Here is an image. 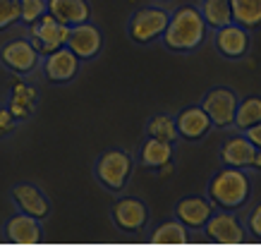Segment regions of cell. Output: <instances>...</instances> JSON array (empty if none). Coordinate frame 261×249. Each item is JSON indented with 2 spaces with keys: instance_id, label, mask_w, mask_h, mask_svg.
I'll return each instance as SVG.
<instances>
[{
  "instance_id": "cell-13",
  "label": "cell",
  "mask_w": 261,
  "mask_h": 249,
  "mask_svg": "<svg viewBox=\"0 0 261 249\" xmlns=\"http://www.w3.org/2000/svg\"><path fill=\"white\" fill-rule=\"evenodd\" d=\"M36 105H39V91L36 87L27 84L24 77H17L10 81V94H8V108L10 113L15 115L17 122H27L36 113Z\"/></svg>"
},
{
  "instance_id": "cell-16",
  "label": "cell",
  "mask_w": 261,
  "mask_h": 249,
  "mask_svg": "<svg viewBox=\"0 0 261 249\" xmlns=\"http://www.w3.org/2000/svg\"><path fill=\"white\" fill-rule=\"evenodd\" d=\"M214 204L206 197H185L175 204V218L187 230H204L206 220L214 213Z\"/></svg>"
},
{
  "instance_id": "cell-11",
  "label": "cell",
  "mask_w": 261,
  "mask_h": 249,
  "mask_svg": "<svg viewBox=\"0 0 261 249\" xmlns=\"http://www.w3.org/2000/svg\"><path fill=\"white\" fill-rule=\"evenodd\" d=\"M214 46L225 60H242L252 46V32L230 22L214 32Z\"/></svg>"
},
{
  "instance_id": "cell-20",
  "label": "cell",
  "mask_w": 261,
  "mask_h": 249,
  "mask_svg": "<svg viewBox=\"0 0 261 249\" xmlns=\"http://www.w3.org/2000/svg\"><path fill=\"white\" fill-rule=\"evenodd\" d=\"M173 161V144L170 142H161V139L146 137L142 149H139V163L149 170H159L163 163Z\"/></svg>"
},
{
  "instance_id": "cell-30",
  "label": "cell",
  "mask_w": 261,
  "mask_h": 249,
  "mask_svg": "<svg viewBox=\"0 0 261 249\" xmlns=\"http://www.w3.org/2000/svg\"><path fill=\"white\" fill-rule=\"evenodd\" d=\"M242 134H245V137L249 139V142H252V144H254V149H259V151H261V122H256L254 127L245 129Z\"/></svg>"
},
{
  "instance_id": "cell-5",
  "label": "cell",
  "mask_w": 261,
  "mask_h": 249,
  "mask_svg": "<svg viewBox=\"0 0 261 249\" xmlns=\"http://www.w3.org/2000/svg\"><path fill=\"white\" fill-rule=\"evenodd\" d=\"M240 96L228 87H214L208 89L201 98V108L206 110L208 120L216 129H230L235 125V110H238Z\"/></svg>"
},
{
  "instance_id": "cell-1",
  "label": "cell",
  "mask_w": 261,
  "mask_h": 249,
  "mask_svg": "<svg viewBox=\"0 0 261 249\" xmlns=\"http://www.w3.org/2000/svg\"><path fill=\"white\" fill-rule=\"evenodd\" d=\"M206 34H208V26H206L199 8L182 5L175 12H170V19H168V26L161 41L168 50L185 56V53H194L197 48H201Z\"/></svg>"
},
{
  "instance_id": "cell-32",
  "label": "cell",
  "mask_w": 261,
  "mask_h": 249,
  "mask_svg": "<svg viewBox=\"0 0 261 249\" xmlns=\"http://www.w3.org/2000/svg\"><path fill=\"white\" fill-rule=\"evenodd\" d=\"M156 175H159V177H170V175H173V161L163 163V165L159 168V173H156Z\"/></svg>"
},
{
  "instance_id": "cell-22",
  "label": "cell",
  "mask_w": 261,
  "mask_h": 249,
  "mask_svg": "<svg viewBox=\"0 0 261 249\" xmlns=\"http://www.w3.org/2000/svg\"><path fill=\"white\" fill-rule=\"evenodd\" d=\"M199 12H201V17H204L206 26L214 29V32L232 22L230 0H201V3H199Z\"/></svg>"
},
{
  "instance_id": "cell-6",
  "label": "cell",
  "mask_w": 261,
  "mask_h": 249,
  "mask_svg": "<svg viewBox=\"0 0 261 249\" xmlns=\"http://www.w3.org/2000/svg\"><path fill=\"white\" fill-rule=\"evenodd\" d=\"M0 65L17 77H29L41 67V56L29 39H12L0 46Z\"/></svg>"
},
{
  "instance_id": "cell-3",
  "label": "cell",
  "mask_w": 261,
  "mask_h": 249,
  "mask_svg": "<svg viewBox=\"0 0 261 249\" xmlns=\"http://www.w3.org/2000/svg\"><path fill=\"white\" fill-rule=\"evenodd\" d=\"M132 173H135V158L127 149H106L94 163L96 182L115 194L125 192Z\"/></svg>"
},
{
  "instance_id": "cell-9",
  "label": "cell",
  "mask_w": 261,
  "mask_h": 249,
  "mask_svg": "<svg viewBox=\"0 0 261 249\" xmlns=\"http://www.w3.org/2000/svg\"><path fill=\"white\" fill-rule=\"evenodd\" d=\"M82 70V60L67 46L41 58V72L48 84H70Z\"/></svg>"
},
{
  "instance_id": "cell-26",
  "label": "cell",
  "mask_w": 261,
  "mask_h": 249,
  "mask_svg": "<svg viewBox=\"0 0 261 249\" xmlns=\"http://www.w3.org/2000/svg\"><path fill=\"white\" fill-rule=\"evenodd\" d=\"M46 15V0H19V22L24 26L34 24Z\"/></svg>"
},
{
  "instance_id": "cell-25",
  "label": "cell",
  "mask_w": 261,
  "mask_h": 249,
  "mask_svg": "<svg viewBox=\"0 0 261 249\" xmlns=\"http://www.w3.org/2000/svg\"><path fill=\"white\" fill-rule=\"evenodd\" d=\"M190 237V230L177 220V218H170V220H163L153 228L151 233V242H161V244H177V242H187Z\"/></svg>"
},
{
  "instance_id": "cell-12",
  "label": "cell",
  "mask_w": 261,
  "mask_h": 249,
  "mask_svg": "<svg viewBox=\"0 0 261 249\" xmlns=\"http://www.w3.org/2000/svg\"><path fill=\"white\" fill-rule=\"evenodd\" d=\"M67 48L80 58L82 63H84V60H94V58L103 50V32L91 22V19H89V22H82V24L70 26Z\"/></svg>"
},
{
  "instance_id": "cell-8",
  "label": "cell",
  "mask_w": 261,
  "mask_h": 249,
  "mask_svg": "<svg viewBox=\"0 0 261 249\" xmlns=\"http://www.w3.org/2000/svg\"><path fill=\"white\" fill-rule=\"evenodd\" d=\"M149 206L139 197H118L111 206L113 225L122 233H139L149 225Z\"/></svg>"
},
{
  "instance_id": "cell-7",
  "label": "cell",
  "mask_w": 261,
  "mask_h": 249,
  "mask_svg": "<svg viewBox=\"0 0 261 249\" xmlns=\"http://www.w3.org/2000/svg\"><path fill=\"white\" fill-rule=\"evenodd\" d=\"M67 36H70V26L60 24L56 17L48 15V12L41 19H36L34 24H29V34H27V39L32 41V46L41 58L67 46Z\"/></svg>"
},
{
  "instance_id": "cell-18",
  "label": "cell",
  "mask_w": 261,
  "mask_h": 249,
  "mask_svg": "<svg viewBox=\"0 0 261 249\" xmlns=\"http://www.w3.org/2000/svg\"><path fill=\"white\" fill-rule=\"evenodd\" d=\"M254 153H256L254 144L238 129V134L228 137L221 144V163L223 165H228V168H245V170H249V163H252Z\"/></svg>"
},
{
  "instance_id": "cell-2",
  "label": "cell",
  "mask_w": 261,
  "mask_h": 249,
  "mask_svg": "<svg viewBox=\"0 0 261 249\" xmlns=\"http://www.w3.org/2000/svg\"><path fill=\"white\" fill-rule=\"evenodd\" d=\"M252 197V177L245 168H228L223 165L216 170L206 187V199L214 204V209L240 211Z\"/></svg>"
},
{
  "instance_id": "cell-10",
  "label": "cell",
  "mask_w": 261,
  "mask_h": 249,
  "mask_svg": "<svg viewBox=\"0 0 261 249\" xmlns=\"http://www.w3.org/2000/svg\"><path fill=\"white\" fill-rule=\"evenodd\" d=\"M10 199H12L17 211H22L27 216L39 218L41 223L48 220L50 213H53L50 199L41 192V187L32 185V182H17V185L10 189Z\"/></svg>"
},
{
  "instance_id": "cell-27",
  "label": "cell",
  "mask_w": 261,
  "mask_h": 249,
  "mask_svg": "<svg viewBox=\"0 0 261 249\" xmlns=\"http://www.w3.org/2000/svg\"><path fill=\"white\" fill-rule=\"evenodd\" d=\"M19 22V0H0V32Z\"/></svg>"
},
{
  "instance_id": "cell-28",
  "label": "cell",
  "mask_w": 261,
  "mask_h": 249,
  "mask_svg": "<svg viewBox=\"0 0 261 249\" xmlns=\"http://www.w3.org/2000/svg\"><path fill=\"white\" fill-rule=\"evenodd\" d=\"M17 125H19V122L15 120V115L10 113L8 105H0V137H8Z\"/></svg>"
},
{
  "instance_id": "cell-24",
  "label": "cell",
  "mask_w": 261,
  "mask_h": 249,
  "mask_svg": "<svg viewBox=\"0 0 261 249\" xmlns=\"http://www.w3.org/2000/svg\"><path fill=\"white\" fill-rule=\"evenodd\" d=\"M146 137H153V139H161V142L175 144V142L180 139L175 115H170V113H159V115H153V118L146 122Z\"/></svg>"
},
{
  "instance_id": "cell-15",
  "label": "cell",
  "mask_w": 261,
  "mask_h": 249,
  "mask_svg": "<svg viewBox=\"0 0 261 249\" xmlns=\"http://www.w3.org/2000/svg\"><path fill=\"white\" fill-rule=\"evenodd\" d=\"M175 122H177V134L185 142H201V139L214 129L208 115L201 105H187L182 108L177 115H175Z\"/></svg>"
},
{
  "instance_id": "cell-17",
  "label": "cell",
  "mask_w": 261,
  "mask_h": 249,
  "mask_svg": "<svg viewBox=\"0 0 261 249\" xmlns=\"http://www.w3.org/2000/svg\"><path fill=\"white\" fill-rule=\"evenodd\" d=\"M3 235L8 242H17V244H34V242L41 240L43 235V225H41L39 218L27 216L22 211H17L5 220L3 225Z\"/></svg>"
},
{
  "instance_id": "cell-29",
  "label": "cell",
  "mask_w": 261,
  "mask_h": 249,
  "mask_svg": "<svg viewBox=\"0 0 261 249\" xmlns=\"http://www.w3.org/2000/svg\"><path fill=\"white\" fill-rule=\"evenodd\" d=\"M249 235H254V237H259L261 240V201L254 206V211L249 213V218H247V228H245Z\"/></svg>"
},
{
  "instance_id": "cell-14",
  "label": "cell",
  "mask_w": 261,
  "mask_h": 249,
  "mask_svg": "<svg viewBox=\"0 0 261 249\" xmlns=\"http://www.w3.org/2000/svg\"><path fill=\"white\" fill-rule=\"evenodd\" d=\"M204 233L214 242H240L245 237V228L240 223V218L235 216V211L216 209L211 218L206 220Z\"/></svg>"
},
{
  "instance_id": "cell-19",
  "label": "cell",
  "mask_w": 261,
  "mask_h": 249,
  "mask_svg": "<svg viewBox=\"0 0 261 249\" xmlns=\"http://www.w3.org/2000/svg\"><path fill=\"white\" fill-rule=\"evenodd\" d=\"M46 12L65 26H74L91 19L89 0H46Z\"/></svg>"
},
{
  "instance_id": "cell-31",
  "label": "cell",
  "mask_w": 261,
  "mask_h": 249,
  "mask_svg": "<svg viewBox=\"0 0 261 249\" xmlns=\"http://www.w3.org/2000/svg\"><path fill=\"white\" fill-rule=\"evenodd\" d=\"M249 170H252V173H261V151H259V149H256L252 163H249Z\"/></svg>"
},
{
  "instance_id": "cell-21",
  "label": "cell",
  "mask_w": 261,
  "mask_h": 249,
  "mask_svg": "<svg viewBox=\"0 0 261 249\" xmlns=\"http://www.w3.org/2000/svg\"><path fill=\"white\" fill-rule=\"evenodd\" d=\"M232 22L245 26L247 32L261 29V0H230Z\"/></svg>"
},
{
  "instance_id": "cell-4",
  "label": "cell",
  "mask_w": 261,
  "mask_h": 249,
  "mask_svg": "<svg viewBox=\"0 0 261 249\" xmlns=\"http://www.w3.org/2000/svg\"><path fill=\"white\" fill-rule=\"evenodd\" d=\"M168 19H170L168 10L159 8V5H146V8H139L132 12L129 22H127V34L135 43L149 46V43H153V41H159L163 36Z\"/></svg>"
},
{
  "instance_id": "cell-23",
  "label": "cell",
  "mask_w": 261,
  "mask_h": 249,
  "mask_svg": "<svg viewBox=\"0 0 261 249\" xmlns=\"http://www.w3.org/2000/svg\"><path fill=\"white\" fill-rule=\"evenodd\" d=\"M256 122H261V96L259 94H252V96H245L238 101V110H235V125L240 132L254 127Z\"/></svg>"
}]
</instances>
